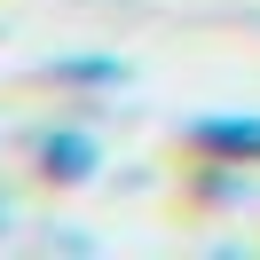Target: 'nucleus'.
Listing matches in <instances>:
<instances>
[{
    "mask_svg": "<svg viewBox=\"0 0 260 260\" xmlns=\"http://www.w3.org/2000/svg\"><path fill=\"white\" fill-rule=\"evenodd\" d=\"M189 150H205L221 166H252L260 158V111H205V118H189Z\"/></svg>",
    "mask_w": 260,
    "mask_h": 260,
    "instance_id": "obj_1",
    "label": "nucleus"
},
{
    "mask_svg": "<svg viewBox=\"0 0 260 260\" xmlns=\"http://www.w3.org/2000/svg\"><path fill=\"white\" fill-rule=\"evenodd\" d=\"M32 158H40V174H48V181H87V174L103 166V142H95V134H79V126H48V134L32 142Z\"/></svg>",
    "mask_w": 260,
    "mask_h": 260,
    "instance_id": "obj_2",
    "label": "nucleus"
},
{
    "mask_svg": "<svg viewBox=\"0 0 260 260\" xmlns=\"http://www.w3.org/2000/svg\"><path fill=\"white\" fill-rule=\"evenodd\" d=\"M55 79H71V87H118V79H126V63H118V55H63Z\"/></svg>",
    "mask_w": 260,
    "mask_h": 260,
    "instance_id": "obj_3",
    "label": "nucleus"
}]
</instances>
